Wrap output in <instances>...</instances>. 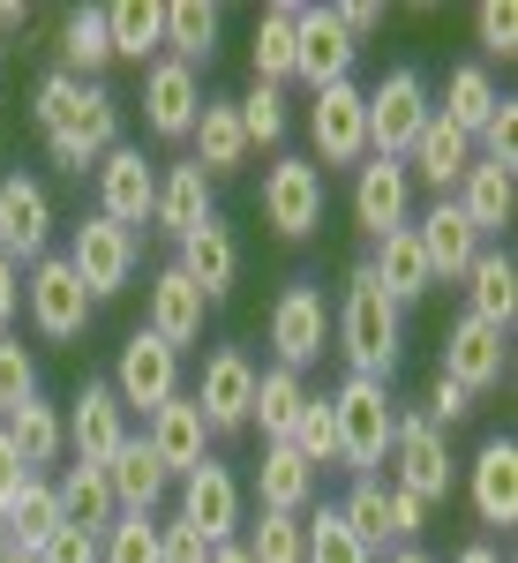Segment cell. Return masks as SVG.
<instances>
[{
    "label": "cell",
    "mask_w": 518,
    "mask_h": 563,
    "mask_svg": "<svg viewBox=\"0 0 518 563\" xmlns=\"http://www.w3.org/2000/svg\"><path fill=\"white\" fill-rule=\"evenodd\" d=\"M31 113H38V135H45V158L60 166V174L84 180L113 143H121V98L106 84H76L68 68H53L31 98Z\"/></svg>",
    "instance_id": "cell-1"
},
{
    "label": "cell",
    "mask_w": 518,
    "mask_h": 563,
    "mask_svg": "<svg viewBox=\"0 0 518 563\" xmlns=\"http://www.w3.org/2000/svg\"><path fill=\"white\" fill-rule=\"evenodd\" d=\"M331 339H339L345 368L368 376V384H384L390 368H398V353H406V308L368 278V263H353V278H345V301H339Z\"/></svg>",
    "instance_id": "cell-2"
},
{
    "label": "cell",
    "mask_w": 518,
    "mask_h": 563,
    "mask_svg": "<svg viewBox=\"0 0 518 563\" xmlns=\"http://www.w3.org/2000/svg\"><path fill=\"white\" fill-rule=\"evenodd\" d=\"M331 421H339V466L353 481H368L390 459V429H398L390 390L368 384V376H345V384L331 390Z\"/></svg>",
    "instance_id": "cell-3"
},
{
    "label": "cell",
    "mask_w": 518,
    "mask_h": 563,
    "mask_svg": "<svg viewBox=\"0 0 518 563\" xmlns=\"http://www.w3.org/2000/svg\"><path fill=\"white\" fill-rule=\"evenodd\" d=\"M361 113H368V158H406L414 135L429 129L436 98L421 84V68H390L384 84L361 90Z\"/></svg>",
    "instance_id": "cell-4"
},
{
    "label": "cell",
    "mask_w": 518,
    "mask_h": 563,
    "mask_svg": "<svg viewBox=\"0 0 518 563\" xmlns=\"http://www.w3.org/2000/svg\"><path fill=\"white\" fill-rule=\"evenodd\" d=\"M68 271L84 278L90 301H113L121 286L135 278V263H143V233H129V225H113V218H76V233H68Z\"/></svg>",
    "instance_id": "cell-5"
},
{
    "label": "cell",
    "mask_w": 518,
    "mask_h": 563,
    "mask_svg": "<svg viewBox=\"0 0 518 563\" xmlns=\"http://www.w3.org/2000/svg\"><path fill=\"white\" fill-rule=\"evenodd\" d=\"M113 398H121V413H158L166 398H180V353L166 346V339H151V331H129L121 339V353H113Z\"/></svg>",
    "instance_id": "cell-6"
},
{
    "label": "cell",
    "mask_w": 518,
    "mask_h": 563,
    "mask_svg": "<svg viewBox=\"0 0 518 563\" xmlns=\"http://www.w3.org/2000/svg\"><path fill=\"white\" fill-rule=\"evenodd\" d=\"M451 481H459V459H451L443 429H429L421 413H398V429H390V488H406L421 504H443Z\"/></svg>",
    "instance_id": "cell-7"
},
{
    "label": "cell",
    "mask_w": 518,
    "mask_h": 563,
    "mask_svg": "<svg viewBox=\"0 0 518 563\" xmlns=\"http://www.w3.org/2000/svg\"><path fill=\"white\" fill-rule=\"evenodd\" d=\"M23 308H31V331L38 339H53V346H68V339H84L90 331V294H84V278L68 271L60 256H38L31 263V278H23Z\"/></svg>",
    "instance_id": "cell-8"
},
{
    "label": "cell",
    "mask_w": 518,
    "mask_h": 563,
    "mask_svg": "<svg viewBox=\"0 0 518 563\" xmlns=\"http://www.w3.org/2000/svg\"><path fill=\"white\" fill-rule=\"evenodd\" d=\"M353 60H361V45L345 38L339 8H301L294 15V84H308V98L331 84H353Z\"/></svg>",
    "instance_id": "cell-9"
},
{
    "label": "cell",
    "mask_w": 518,
    "mask_h": 563,
    "mask_svg": "<svg viewBox=\"0 0 518 563\" xmlns=\"http://www.w3.org/2000/svg\"><path fill=\"white\" fill-rule=\"evenodd\" d=\"M308 143H316V174H331V166H361L368 158V113H361V84H331L316 90V106H308Z\"/></svg>",
    "instance_id": "cell-10"
},
{
    "label": "cell",
    "mask_w": 518,
    "mask_h": 563,
    "mask_svg": "<svg viewBox=\"0 0 518 563\" xmlns=\"http://www.w3.org/2000/svg\"><path fill=\"white\" fill-rule=\"evenodd\" d=\"M188 398H196V413H203L211 435H241L249 429V406H256V361L241 346H218L203 361V384L188 390Z\"/></svg>",
    "instance_id": "cell-11"
},
{
    "label": "cell",
    "mask_w": 518,
    "mask_h": 563,
    "mask_svg": "<svg viewBox=\"0 0 518 563\" xmlns=\"http://www.w3.org/2000/svg\"><path fill=\"white\" fill-rule=\"evenodd\" d=\"M263 225L278 241H308L323 225V174L308 158H271V174H263Z\"/></svg>",
    "instance_id": "cell-12"
},
{
    "label": "cell",
    "mask_w": 518,
    "mask_h": 563,
    "mask_svg": "<svg viewBox=\"0 0 518 563\" xmlns=\"http://www.w3.org/2000/svg\"><path fill=\"white\" fill-rule=\"evenodd\" d=\"M353 225L368 241L414 225V174H406V158H361L353 166Z\"/></svg>",
    "instance_id": "cell-13"
},
{
    "label": "cell",
    "mask_w": 518,
    "mask_h": 563,
    "mask_svg": "<svg viewBox=\"0 0 518 563\" xmlns=\"http://www.w3.org/2000/svg\"><path fill=\"white\" fill-rule=\"evenodd\" d=\"M90 180H98V218H113V225H151V196H158V166L135 151V143H113L98 166H90Z\"/></svg>",
    "instance_id": "cell-14"
},
{
    "label": "cell",
    "mask_w": 518,
    "mask_h": 563,
    "mask_svg": "<svg viewBox=\"0 0 518 563\" xmlns=\"http://www.w3.org/2000/svg\"><path fill=\"white\" fill-rule=\"evenodd\" d=\"M53 249V196H45V180L31 174H8L0 180V256L15 263H38Z\"/></svg>",
    "instance_id": "cell-15"
},
{
    "label": "cell",
    "mask_w": 518,
    "mask_h": 563,
    "mask_svg": "<svg viewBox=\"0 0 518 563\" xmlns=\"http://www.w3.org/2000/svg\"><path fill=\"white\" fill-rule=\"evenodd\" d=\"M323 339H331V308L316 286H286L278 301H271V353H278V368H316L323 361Z\"/></svg>",
    "instance_id": "cell-16"
},
{
    "label": "cell",
    "mask_w": 518,
    "mask_h": 563,
    "mask_svg": "<svg viewBox=\"0 0 518 563\" xmlns=\"http://www.w3.org/2000/svg\"><path fill=\"white\" fill-rule=\"evenodd\" d=\"M196 113H203V76L158 53V60L143 68V129L166 135V143H188Z\"/></svg>",
    "instance_id": "cell-17"
},
{
    "label": "cell",
    "mask_w": 518,
    "mask_h": 563,
    "mask_svg": "<svg viewBox=\"0 0 518 563\" xmlns=\"http://www.w3.org/2000/svg\"><path fill=\"white\" fill-rule=\"evenodd\" d=\"M60 429H68V451H76V466H106L121 443H129V413H121V398L113 384H90L68 398V413H60Z\"/></svg>",
    "instance_id": "cell-18"
},
{
    "label": "cell",
    "mask_w": 518,
    "mask_h": 563,
    "mask_svg": "<svg viewBox=\"0 0 518 563\" xmlns=\"http://www.w3.org/2000/svg\"><path fill=\"white\" fill-rule=\"evenodd\" d=\"M504 368H511V346H504V331H488L481 316H459V323L443 331V368H436V376H451L466 398L496 390Z\"/></svg>",
    "instance_id": "cell-19"
},
{
    "label": "cell",
    "mask_w": 518,
    "mask_h": 563,
    "mask_svg": "<svg viewBox=\"0 0 518 563\" xmlns=\"http://www.w3.org/2000/svg\"><path fill=\"white\" fill-rule=\"evenodd\" d=\"M180 526H196L211 549L241 533V481L225 459H203L196 474H180Z\"/></svg>",
    "instance_id": "cell-20"
},
{
    "label": "cell",
    "mask_w": 518,
    "mask_h": 563,
    "mask_svg": "<svg viewBox=\"0 0 518 563\" xmlns=\"http://www.w3.org/2000/svg\"><path fill=\"white\" fill-rule=\"evenodd\" d=\"M180 256H173V271L203 294V301H225L233 286H241V241H233V225L225 218H203L188 241H173Z\"/></svg>",
    "instance_id": "cell-21"
},
{
    "label": "cell",
    "mask_w": 518,
    "mask_h": 563,
    "mask_svg": "<svg viewBox=\"0 0 518 563\" xmlns=\"http://www.w3.org/2000/svg\"><path fill=\"white\" fill-rule=\"evenodd\" d=\"M466 496H474L481 526H518V443L511 435H488L474 459H466Z\"/></svg>",
    "instance_id": "cell-22"
},
{
    "label": "cell",
    "mask_w": 518,
    "mask_h": 563,
    "mask_svg": "<svg viewBox=\"0 0 518 563\" xmlns=\"http://www.w3.org/2000/svg\"><path fill=\"white\" fill-rule=\"evenodd\" d=\"M414 241H421V256H429V278H436V286L466 278V271H474V256L488 249V241H481L474 225L459 218V203H451V196H436L429 211L414 218Z\"/></svg>",
    "instance_id": "cell-23"
},
{
    "label": "cell",
    "mask_w": 518,
    "mask_h": 563,
    "mask_svg": "<svg viewBox=\"0 0 518 563\" xmlns=\"http://www.w3.org/2000/svg\"><path fill=\"white\" fill-rule=\"evenodd\" d=\"M143 443H151V459H158L173 481L196 474V466L211 459V429H203V413H196V398H188V390H180V398H166V406L143 421Z\"/></svg>",
    "instance_id": "cell-24"
},
{
    "label": "cell",
    "mask_w": 518,
    "mask_h": 563,
    "mask_svg": "<svg viewBox=\"0 0 518 563\" xmlns=\"http://www.w3.org/2000/svg\"><path fill=\"white\" fill-rule=\"evenodd\" d=\"M203 316H211V301H203V294H196V286L166 263V271L151 278V294H143V331H151V339H166V346L180 353V346H196V339H203Z\"/></svg>",
    "instance_id": "cell-25"
},
{
    "label": "cell",
    "mask_w": 518,
    "mask_h": 563,
    "mask_svg": "<svg viewBox=\"0 0 518 563\" xmlns=\"http://www.w3.org/2000/svg\"><path fill=\"white\" fill-rule=\"evenodd\" d=\"M203 218H218V196H211V174L196 166V158H180L158 174V196H151V225L173 233V241H188Z\"/></svg>",
    "instance_id": "cell-26"
},
{
    "label": "cell",
    "mask_w": 518,
    "mask_h": 563,
    "mask_svg": "<svg viewBox=\"0 0 518 563\" xmlns=\"http://www.w3.org/2000/svg\"><path fill=\"white\" fill-rule=\"evenodd\" d=\"M106 488H113V511H129V519H151L158 504H166V488H173V474L151 459V443L143 435H129L113 459H106Z\"/></svg>",
    "instance_id": "cell-27"
},
{
    "label": "cell",
    "mask_w": 518,
    "mask_h": 563,
    "mask_svg": "<svg viewBox=\"0 0 518 563\" xmlns=\"http://www.w3.org/2000/svg\"><path fill=\"white\" fill-rule=\"evenodd\" d=\"M466 316H481L488 331L511 339V323H518V263H511V249H481L474 256V271H466Z\"/></svg>",
    "instance_id": "cell-28"
},
{
    "label": "cell",
    "mask_w": 518,
    "mask_h": 563,
    "mask_svg": "<svg viewBox=\"0 0 518 563\" xmlns=\"http://www.w3.org/2000/svg\"><path fill=\"white\" fill-rule=\"evenodd\" d=\"M451 203H459V218H466L481 241H488V233H504V225H511V211H518V180L504 174V166L474 158V166L459 174V188H451Z\"/></svg>",
    "instance_id": "cell-29"
},
{
    "label": "cell",
    "mask_w": 518,
    "mask_h": 563,
    "mask_svg": "<svg viewBox=\"0 0 518 563\" xmlns=\"http://www.w3.org/2000/svg\"><path fill=\"white\" fill-rule=\"evenodd\" d=\"M466 166H474V135H459L443 113H429V129L414 135V151H406V174H421L436 196H451Z\"/></svg>",
    "instance_id": "cell-30"
},
{
    "label": "cell",
    "mask_w": 518,
    "mask_h": 563,
    "mask_svg": "<svg viewBox=\"0 0 518 563\" xmlns=\"http://www.w3.org/2000/svg\"><path fill=\"white\" fill-rule=\"evenodd\" d=\"M256 504H263V511H286V519H301L308 504H316V466H308L294 443H263Z\"/></svg>",
    "instance_id": "cell-31"
},
{
    "label": "cell",
    "mask_w": 518,
    "mask_h": 563,
    "mask_svg": "<svg viewBox=\"0 0 518 563\" xmlns=\"http://www.w3.org/2000/svg\"><path fill=\"white\" fill-rule=\"evenodd\" d=\"M188 143H196V166L203 174H241L249 166V135H241V113H233V98H203V113H196V129H188Z\"/></svg>",
    "instance_id": "cell-32"
},
{
    "label": "cell",
    "mask_w": 518,
    "mask_h": 563,
    "mask_svg": "<svg viewBox=\"0 0 518 563\" xmlns=\"http://www.w3.org/2000/svg\"><path fill=\"white\" fill-rule=\"evenodd\" d=\"M106 38H113V60L151 68L166 53V0H113L106 8Z\"/></svg>",
    "instance_id": "cell-33"
},
{
    "label": "cell",
    "mask_w": 518,
    "mask_h": 563,
    "mask_svg": "<svg viewBox=\"0 0 518 563\" xmlns=\"http://www.w3.org/2000/svg\"><path fill=\"white\" fill-rule=\"evenodd\" d=\"M368 278L384 286L390 301L406 308V301H421L436 278H429V256H421V241H414V225H398V233H384L376 241V256H368Z\"/></svg>",
    "instance_id": "cell-34"
},
{
    "label": "cell",
    "mask_w": 518,
    "mask_h": 563,
    "mask_svg": "<svg viewBox=\"0 0 518 563\" xmlns=\"http://www.w3.org/2000/svg\"><path fill=\"white\" fill-rule=\"evenodd\" d=\"M0 429H8V443H15V459H23L31 474H38V466H60V451H68V429H60V406H53L45 390H38V398H23V406H15V413H8Z\"/></svg>",
    "instance_id": "cell-35"
},
{
    "label": "cell",
    "mask_w": 518,
    "mask_h": 563,
    "mask_svg": "<svg viewBox=\"0 0 518 563\" xmlns=\"http://www.w3.org/2000/svg\"><path fill=\"white\" fill-rule=\"evenodd\" d=\"M308 406V384L294 376V368H256V406H249V429H263V443H286L294 435V421H301Z\"/></svg>",
    "instance_id": "cell-36"
},
{
    "label": "cell",
    "mask_w": 518,
    "mask_h": 563,
    "mask_svg": "<svg viewBox=\"0 0 518 563\" xmlns=\"http://www.w3.org/2000/svg\"><path fill=\"white\" fill-rule=\"evenodd\" d=\"M60 496H53V481L45 474H31L23 481V496H15V504H8V519H0V533H8V541H15V549H23V556H38L45 541H53V533H60Z\"/></svg>",
    "instance_id": "cell-37"
},
{
    "label": "cell",
    "mask_w": 518,
    "mask_h": 563,
    "mask_svg": "<svg viewBox=\"0 0 518 563\" xmlns=\"http://www.w3.org/2000/svg\"><path fill=\"white\" fill-rule=\"evenodd\" d=\"M211 53H218V8L211 0H166V60L203 76Z\"/></svg>",
    "instance_id": "cell-38"
},
{
    "label": "cell",
    "mask_w": 518,
    "mask_h": 563,
    "mask_svg": "<svg viewBox=\"0 0 518 563\" xmlns=\"http://www.w3.org/2000/svg\"><path fill=\"white\" fill-rule=\"evenodd\" d=\"M53 496H60V519L84 526V533H106V526L121 519L113 511V488H106V466H60Z\"/></svg>",
    "instance_id": "cell-39"
},
{
    "label": "cell",
    "mask_w": 518,
    "mask_h": 563,
    "mask_svg": "<svg viewBox=\"0 0 518 563\" xmlns=\"http://www.w3.org/2000/svg\"><path fill=\"white\" fill-rule=\"evenodd\" d=\"M106 60H113L106 8H68V23H60V68H68L76 84H98V76H106Z\"/></svg>",
    "instance_id": "cell-40"
},
{
    "label": "cell",
    "mask_w": 518,
    "mask_h": 563,
    "mask_svg": "<svg viewBox=\"0 0 518 563\" xmlns=\"http://www.w3.org/2000/svg\"><path fill=\"white\" fill-rule=\"evenodd\" d=\"M496 98H504L496 76H488L481 60H466V68H451V76H443V106H436V113H443L459 135H481V121L496 113Z\"/></svg>",
    "instance_id": "cell-41"
},
{
    "label": "cell",
    "mask_w": 518,
    "mask_h": 563,
    "mask_svg": "<svg viewBox=\"0 0 518 563\" xmlns=\"http://www.w3.org/2000/svg\"><path fill=\"white\" fill-rule=\"evenodd\" d=\"M294 0H271L256 15V45H249V60H256V84H294Z\"/></svg>",
    "instance_id": "cell-42"
},
{
    "label": "cell",
    "mask_w": 518,
    "mask_h": 563,
    "mask_svg": "<svg viewBox=\"0 0 518 563\" xmlns=\"http://www.w3.org/2000/svg\"><path fill=\"white\" fill-rule=\"evenodd\" d=\"M301 563H376V549L339 519V504H323L301 519Z\"/></svg>",
    "instance_id": "cell-43"
},
{
    "label": "cell",
    "mask_w": 518,
    "mask_h": 563,
    "mask_svg": "<svg viewBox=\"0 0 518 563\" xmlns=\"http://www.w3.org/2000/svg\"><path fill=\"white\" fill-rule=\"evenodd\" d=\"M233 113H241V135H249V151H278V143H286V98H278L271 84L241 90V98H233Z\"/></svg>",
    "instance_id": "cell-44"
},
{
    "label": "cell",
    "mask_w": 518,
    "mask_h": 563,
    "mask_svg": "<svg viewBox=\"0 0 518 563\" xmlns=\"http://www.w3.org/2000/svg\"><path fill=\"white\" fill-rule=\"evenodd\" d=\"M286 443L301 451L308 466H339V421H331V398L323 390H308V406H301V421H294Z\"/></svg>",
    "instance_id": "cell-45"
},
{
    "label": "cell",
    "mask_w": 518,
    "mask_h": 563,
    "mask_svg": "<svg viewBox=\"0 0 518 563\" xmlns=\"http://www.w3.org/2000/svg\"><path fill=\"white\" fill-rule=\"evenodd\" d=\"M249 563H301V519H286V511H256L249 526Z\"/></svg>",
    "instance_id": "cell-46"
},
{
    "label": "cell",
    "mask_w": 518,
    "mask_h": 563,
    "mask_svg": "<svg viewBox=\"0 0 518 563\" xmlns=\"http://www.w3.org/2000/svg\"><path fill=\"white\" fill-rule=\"evenodd\" d=\"M23 398H38V361H31V346H23L15 331H0V421H8Z\"/></svg>",
    "instance_id": "cell-47"
},
{
    "label": "cell",
    "mask_w": 518,
    "mask_h": 563,
    "mask_svg": "<svg viewBox=\"0 0 518 563\" xmlns=\"http://www.w3.org/2000/svg\"><path fill=\"white\" fill-rule=\"evenodd\" d=\"M98 563H158V526L121 511V519L98 533Z\"/></svg>",
    "instance_id": "cell-48"
},
{
    "label": "cell",
    "mask_w": 518,
    "mask_h": 563,
    "mask_svg": "<svg viewBox=\"0 0 518 563\" xmlns=\"http://www.w3.org/2000/svg\"><path fill=\"white\" fill-rule=\"evenodd\" d=\"M339 519L353 526V533H361V541H368V549H376V541H390L384 481H376V474H368V481H353V488H345V504H339Z\"/></svg>",
    "instance_id": "cell-49"
},
{
    "label": "cell",
    "mask_w": 518,
    "mask_h": 563,
    "mask_svg": "<svg viewBox=\"0 0 518 563\" xmlns=\"http://www.w3.org/2000/svg\"><path fill=\"white\" fill-rule=\"evenodd\" d=\"M474 31H481V53H488V60H511L518 53V8L511 0H481Z\"/></svg>",
    "instance_id": "cell-50"
},
{
    "label": "cell",
    "mask_w": 518,
    "mask_h": 563,
    "mask_svg": "<svg viewBox=\"0 0 518 563\" xmlns=\"http://www.w3.org/2000/svg\"><path fill=\"white\" fill-rule=\"evenodd\" d=\"M384 511H390V541H398V549L421 541V526H429V504H421V496H406V488L384 481Z\"/></svg>",
    "instance_id": "cell-51"
},
{
    "label": "cell",
    "mask_w": 518,
    "mask_h": 563,
    "mask_svg": "<svg viewBox=\"0 0 518 563\" xmlns=\"http://www.w3.org/2000/svg\"><path fill=\"white\" fill-rule=\"evenodd\" d=\"M466 413H474V398L451 384V376H436V384H429V406H421V421H429V429H451V421H466Z\"/></svg>",
    "instance_id": "cell-52"
},
{
    "label": "cell",
    "mask_w": 518,
    "mask_h": 563,
    "mask_svg": "<svg viewBox=\"0 0 518 563\" xmlns=\"http://www.w3.org/2000/svg\"><path fill=\"white\" fill-rule=\"evenodd\" d=\"M158 563H211V541L173 519V526H158Z\"/></svg>",
    "instance_id": "cell-53"
},
{
    "label": "cell",
    "mask_w": 518,
    "mask_h": 563,
    "mask_svg": "<svg viewBox=\"0 0 518 563\" xmlns=\"http://www.w3.org/2000/svg\"><path fill=\"white\" fill-rule=\"evenodd\" d=\"M31 563H98V533H84V526H60L53 541H45Z\"/></svg>",
    "instance_id": "cell-54"
},
{
    "label": "cell",
    "mask_w": 518,
    "mask_h": 563,
    "mask_svg": "<svg viewBox=\"0 0 518 563\" xmlns=\"http://www.w3.org/2000/svg\"><path fill=\"white\" fill-rule=\"evenodd\" d=\"M23 481H31V466L15 459V443H8V429H0V519H8V504L23 496Z\"/></svg>",
    "instance_id": "cell-55"
},
{
    "label": "cell",
    "mask_w": 518,
    "mask_h": 563,
    "mask_svg": "<svg viewBox=\"0 0 518 563\" xmlns=\"http://www.w3.org/2000/svg\"><path fill=\"white\" fill-rule=\"evenodd\" d=\"M339 23H345V38L361 45V38H376V31H384V8H368V0H353V8H339Z\"/></svg>",
    "instance_id": "cell-56"
},
{
    "label": "cell",
    "mask_w": 518,
    "mask_h": 563,
    "mask_svg": "<svg viewBox=\"0 0 518 563\" xmlns=\"http://www.w3.org/2000/svg\"><path fill=\"white\" fill-rule=\"evenodd\" d=\"M15 308H23V271H15V263L0 256V331L15 323Z\"/></svg>",
    "instance_id": "cell-57"
},
{
    "label": "cell",
    "mask_w": 518,
    "mask_h": 563,
    "mask_svg": "<svg viewBox=\"0 0 518 563\" xmlns=\"http://www.w3.org/2000/svg\"><path fill=\"white\" fill-rule=\"evenodd\" d=\"M23 15H31L23 0H0V31H23Z\"/></svg>",
    "instance_id": "cell-58"
},
{
    "label": "cell",
    "mask_w": 518,
    "mask_h": 563,
    "mask_svg": "<svg viewBox=\"0 0 518 563\" xmlns=\"http://www.w3.org/2000/svg\"><path fill=\"white\" fill-rule=\"evenodd\" d=\"M459 563H504V549H488V541H474V549H459Z\"/></svg>",
    "instance_id": "cell-59"
},
{
    "label": "cell",
    "mask_w": 518,
    "mask_h": 563,
    "mask_svg": "<svg viewBox=\"0 0 518 563\" xmlns=\"http://www.w3.org/2000/svg\"><path fill=\"white\" fill-rule=\"evenodd\" d=\"M211 563H249V549H241V541H218V549H211Z\"/></svg>",
    "instance_id": "cell-60"
},
{
    "label": "cell",
    "mask_w": 518,
    "mask_h": 563,
    "mask_svg": "<svg viewBox=\"0 0 518 563\" xmlns=\"http://www.w3.org/2000/svg\"><path fill=\"white\" fill-rule=\"evenodd\" d=\"M390 563H436V556H429V549H421V541H406V549H398V556H390Z\"/></svg>",
    "instance_id": "cell-61"
},
{
    "label": "cell",
    "mask_w": 518,
    "mask_h": 563,
    "mask_svg": "<svg viewBox=\"0 0 518 563\" xmlns=\"http://www.w3.org/2000/svg\"><path fill=\"white\" fill-rule=\"evenodd\" d=\"M0 563H31V556H23V549H8V556H0Z\"/></svg>",
    "instance_id": "cell-62"
}]
</instances>
